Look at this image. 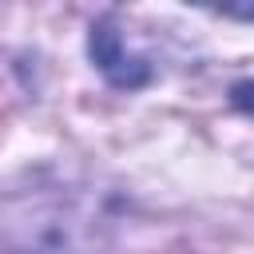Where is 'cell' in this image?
I'll list each match as a JSON object with an SVG mask.
<instances>
[{
	"label": "cell",
	"instance_id": "1",
	"mask_svg": "<svg viewBox=\"0 0 254 254\" xmlns=\"http://www.w3.org/2000/svg\"><path fill=\"white\" fill-rule=\"evenodd\" d=\"M111 214L75 187H40L0 198V254H99Z\"/></svg>",
	"mask_w": 254,
	"mask_h": 254
},
{
	"label": "cell",
	"instance_id": "2",
	"mask_svg": "<svg viewBox=\"0 0 254 254\" xmlns=\"http://www.w3.org/2000/svg\"><path fill=\"white\" fill-rule=\"evenodd\" d=\"M87 52H91V64L103 71V79H107L111 87L135 91V87L151 83V75H155L151 56L131 40V32H127L115 16H103V20L91 24Z\"/></svg>",
	"mask_w": 254,
	"mask_h": 254
}]
</instances>
